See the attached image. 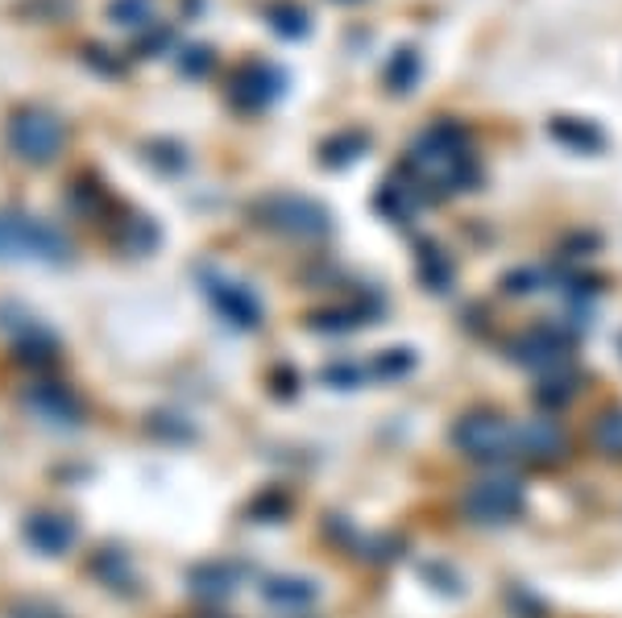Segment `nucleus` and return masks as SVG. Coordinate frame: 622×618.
I'll return each instance as SVG.
<instances>
[{
  "label": "nucleus",
  "instance_id": "1",
  "mask_svg": "<svg viewBox=\"0 0 622 618\" xmlns=\"http://www.w3.org/2000/svg\"><path fill=\"white\" fill-rule=\"evenodd\" d=\"M4 138H9V150H13L21 162L46 166V162H55L62 154V145H67V125H62L50 108L30 104V108H18V113L9 117Z\"/></svg>",
  "mask_w": 622,
  "mask_h": 618
},
{
  "label": "nucleus",
  "instance_id": "2",
  "mask_svg": "<svg viewBox=\"0 0 622 618\" xmlns=\"http://www.w3.org/2000/svg\"><path fill=\"white\" fill-rule=\"evenodd\" d=\"M0 258H34V261H67L71 241L55 224L38 217H0Z\"/></svg>",
  "mask_w": 622,
  "mask_h": 618
},
{
  "label": "nucleus",
  "instance_id": "3",
  "mask_svg": "<svg viewBox=\"0 0 622 618\" xmlns=\"http://www.w3.org/2000/svg\"><path fill=\"white\" fill-rule=\"evenodd\" d=\"M283 92H287V71L266 59H253L237 71L233 88H229V101H233L241 113H257V108L278 101Z\"/></svg>",
  "mask_w": 622,
  "mask_h": 618
},
{
  "label": "nucleus",
  "instance_id": "4",
  "mask_svg": "<svg viewBox=\"0 0 622 618\" xmlns=\"http://www.w3.org/2000/svg\"><path fill=\"white\" fill-rule=\"evenodd\" d=\"M262 208H266V220H270L274 229H283V233H291V237H315V233L329 229L324 208L303 200V196H270Z\"/></svg>",
  "mask_w": 622,
  "mask_h": 618
},
{
  "label": "nucleus",
  "instance_id": "5",
  "mask_svg": "<svg viewBox=\"0 0 622 618\" xmlns=\"http://www.w3.org/2000/svg\"><path fill=\"white\" fill-rule=\"evenodd\" d=\"M204 291H208V300L216 303V312L229 319V324H237V328H257L262 307H257V300L250 295V287H241V282L224 279V275L204 270Z\"/></svg>",
  "mask_w": 622,
  "mask_h": 618
},
{
  "label": "nucleus",
  "instance_id": "6",
  "mask_svg": "<svg viewBox=\"0 0 622 618\" xmlns=\"http://www.w3.org/2000/svg\"><path fill=\"white\" fill-rule=\"evenodd\" d=\"M25 539L38 548V552H50V557H59L62 548L76 539V527L67 523L62 515H34L25 523Z\"/></svg>",
  "mask_w": 622,
  "mask_h": 618
},
{
  "label": "nucleus",
  "instance_id": "7",
  "mask_svg": "<svg viewBox=\"0 0 622 618\" xmlns=\"http://www.w3.org/2000/svg\"><path fill=\"white\" fill-rule=\"evenodd\" d=\"M30 407H38L46 419H55V423H76L79 419V399L67 390V386H59V382H42V386H34L30 390Z\"/></svg>",
  "mask_w": 622,
  "mask_h": 618
},
{
  "label": "nucleus",
  "instance_id": "8",
  "mask_svg": "<svg viewBox=\"0 0 622 618\" xmlns=\"http://www.w3.org/2000/svg\"><path fill=\"white\" fill-rule=\"evenodd\" d=\"M477 511L482 515H515L519 511V490L515 486H506V481H489V486H482L477 490Z\"/></svg>",
  "mask_w": 622,
  "mask_h": 618
},
{
  "label": "nucleus",
  "instance_id": "9",
  "mask_svg": "<svg viewBox=\"0 0 622 618\" xmlns=\"http://www.w3.org/2000/svg\"><path fill=\"white\" fill-rule=\"evenodd\" d=\"M120 245L129 249V254H150L158 245V224L146 217H134L125 220V229H120Z\"/></svg>",
  "mask_w": 622,
  "mask_h": 618
},
{
  "label": "nucleus",
  "instance_id": "10",
  "mask_svg": "<svg viewBox=\"0 0 622 618\" xmlns=\"http://www.w3.org/2000/svg\"><path fill=\"white\" fill-rule=\"evenodd\" d=\"M266 18H270L274 34H283V38H303L308 34V13L299 4H274Z\"/></svg>",
  "mask_w": 622,
  "mask_h": 618
},
{
  "label": "nucleus",
  "instance_id": "11",
  "mask_svg": "<svg viewBox=\"0 0 622 618\" xmlns=\"http://www.w3.org/2000/svg\"><path fill=\"white\" fill-rule=\"evenodd\" d=\"M108 18L117 21V25H154V0H113L108 4Z\"/></svg>",
  "mask_w": 622,
  "mask_h": 618
},
{
  "label": "nucleus",
  "instance_id": "12",
  "mask_svg": "<svg viewBox=\"0 0 622 618\" xmlns=\"http://www.w3.org/2000/svg\"><path fill=\"white\" fill-rule=\"evenodd\" d=\"M212 62H216V55L208 50V46H187V50H183V59H178V67H183V75H204Z\"/></svg>",
  "mask_w": 622,
  "mask_h": 618
},
{
  "label": "nucleus",
  "instance_id": "13",
  "mask_svg": "<svg viewBox=\"0 0 622 618\" xmlns=\"http://www.w3.org/2000/svg\"><path fill=\"white\" fill-rule=\"evenodd\" d=\"M83 62H92L104 75H120V62L108 59V50H100V46H88V50H83Z\"/></svg>",
  "mask_w": 622,
  "mask_h": 618
},
{
  "label": "nucleus",
  "instance_id": "14",
  "mask_svg": "<svg viewBox=\"0 0 622 618\" xmlns=\"http://www.w3.org/2000/svg\"><path fill=\"white\" fill-rule=\"evenodd\" d=\"M13 618H62L59 610H50V606H18V615Z\"/></svg>",
  "mask_w": 622,
  "mask_h": 618
}]
</instances>
